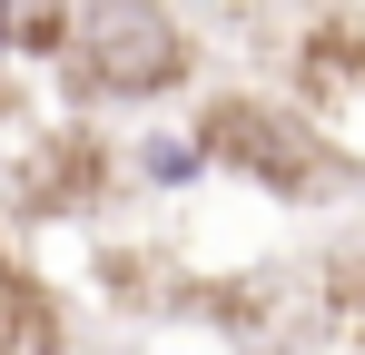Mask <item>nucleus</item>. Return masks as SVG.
I'll use <instances>...</instances> for the list:
<instances>
[{
    "mask_svg": "<svg viewBox=\"0 0 365 355\" xmlns=\"http://www.w3.org/2000/svg\"><path fill=\"white\" fill-rule=\"evenodd\" d=\"M79 79L109 99H158L187 79V40L158 0H79Z\"/></svg>",
    "mask_w": 365,
    "mask_h": 355,
    "instance_id": "obj_1",
    "label": "nucleus"
},
{
    "mask_svg": "<svg viewBox=\"0 0 365 355\" xmlns=\"http://www.w3.org/2000/svg\"><path fill=\"white\" fill-rule=\"evenodd\" d=\"M207 148H217V158H247L257 178H277V187H326V178H336V158L306 148L297 118L257 109V99H227V109L207 118Z\"/></svg>",
    "mask_w": 365,
    "mask_h": 355,
    "instance_id": "obj_2",
    "label": "nucleus"
},
{
    "mask_svg": "<svg viewBox=\"0 0 365 355\" xmlns=\"http://www.w3.org/2000/svg\"><path fill=\"white\" fill-rule=\"evenodd\" d=\"M0 40H20V50H60V40H69V0H0Z\"/></svg>",
    "mask_w": 365,
    "mask_h": 355,
    "instance_id": "obj_3",
    "label": "nucleus"
}]
</instances>
